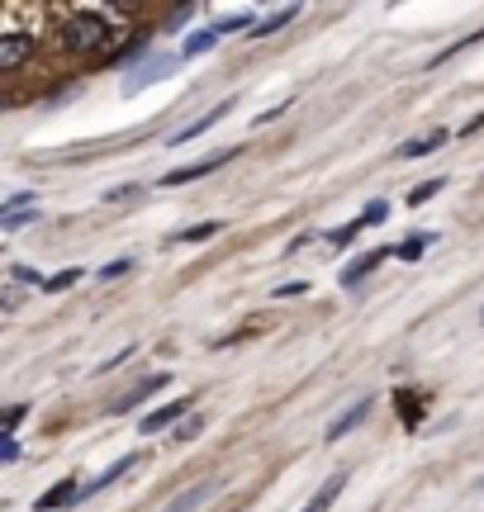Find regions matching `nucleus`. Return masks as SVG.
Instances as JSON below:
<instances>
[{
    "instance_id": "obj_1",
    "label": "nucleus",
    "mask_w": 484,
    "mask_h": 512,
    "mask_svg": "<svg viewBox=\"0 0 484 512\" xmlns=\"http://www.w3.org/2000/svg\"><path fill=\"white\" fill-rule=\"evenodd\" d=\"M105 43H110V24L91 10H81L62 24V48H72V53H100Z\"/></svg>"
},
{
    "instance_id": "obj_2",
    "label": "nucleus",
    "mask_w": 484,
    "mask_h": 512,
    "mask_svg": "<svg viewBox=\"0 0 484 512\" xmlns=\"http://www.w3.org/2000/svg\"><path fill=\"white\" fill-rule=\"evenodd\" d=\"M171 67H176V57L152 53L148 62H138V67H133V76H124V91L138 95L143 86H148V81H162V76H171Z\"/></svg>"
},
{
    "instance_id": "obj_3",
    "label": "nucleus",
    "mask_w": 484,
    "mask_h": 512,
    "mask_svg": "<svg viewBox=\"0 0 484 512\" xmlns=\"http://www.w3.org/2000/svg\"><path fill=\"white\" fill-rule=\"evenodd\" d=\"M34 57V34H0V72H19Z\"/></svg>"
},
{
    "instance_id": "obj_4",
    "label": "nucleus",
    "mask_w": 484,
    "mask_h": 512,
    "mask_svg": "<svg viewBox=\"0 0 484 512\" xmlns=\"http://www.w3.org/2000/svg\"><path fill=\"white\" fill-rule=\"evenodd\" d=\"M233 157V147L228 152H219V157H209V162H195V166H176V171H167L157 185H186V181H200V176H209V171H219V166Z\"/></svg>"
},
{
    "instance_id": "obj_5",
    "label": "nucleus",
    "mask_w": 484,
    "mask_h": 512,
    "mask_svg": "<svg viewBox=\"0 0 484 512\" xmlns=\"http://www.w3.org/2000/svg\"><path fill=\"white\" fill-rule=\"evenodd\" d=\"M186 408H190V399H171V403H162V408H152L148 418H138V432H143V437H152V432H162V427H171V422L181 418Z\"/></svg>"
},
{
    "instance_id": "obj_6",
    "label": "nucleus",
    "mask_w": 484,
    "mask_h": 512,
    "mask_svg": "<svg viewBox=\"0 0 484 512\" xmlns=\"http://www.w3.org/2000/svg\"><path fill=\"white\" fill-rule=\"evenodd\" d=\"M228 110H233V100H224V105H214V110H209L205 119H195V124H186V128H181V133H171V147H186L190 138H200V133H205V128H214V124H219V119H224Z\"/></svg>"
},
{
    "instance_id": "obj_7",
    "label": "nucleus",
    "mask_w": 484,
    "mask_h": 512,
    "mask_svg": "<svg viewBox=\"0 0 484 512\" xmlns=\"http://www.w3.org/2000/svg\"><path fill=\"white\" fill-rule=\"evenodd\" d=\"M167 384H171V375H152V380H143L138 389H129V394H124V399L114 403L110 413H129V408H138V403H148L152 394H157V389H167Z\"/></svg>"
},
{
    "instance_id": "obj_8",
    "label": "nucleus",
    "mask_w": 484,
    "mask_h": 512,
    "mask_svg": "<svg viewBox=\"0 0 484 512\" xmlns=\"http://www.w3.org/2000/svg\"><path fill=\"white\" fill-rule=\"evenodd\" d=\"M81 489H86V484H76V479H62L53 494L38 498V512H57V508H67V503H81Z\"/></svg>"
},
{
    "instance_id": "obj_9",
    "label": "nucleus",
    "mask_w": 484,
    "mask_h": 512,
    "mask_svg": "<svg viewBox=\"0 0 484 512\" xmlns=\"http://www.w3.org/2000/svg\"><path fill=\"white\" fill-rule=\"evenodd\" d=\"M366 418H371V399H361V403L352 408V413H342V418H337L333 427H328V441H342L347 432H356V427H361Z\"/></svg>"
},
{
    "instance_id": "obj_10",
    "label": "nucleus",
    "mask_w": 484,
    "mask_h": 512,
    "mask_svg": "<svg viewBox=\"0 0 484 512\" xmlns=\"http://www.w3.org/2000/svg\"><path fill=\"white\" fill-rule=\"evenodd\" d=\"M209 494H214V484H195V489H186V494H176V498H171V503H167L162 512H195Z\"/></svg>"
},
{
    "instance_id": "obj_11",
    "label": "nucleus",
    "mask_w": 484,
    "mask_h": 512,
    "mask_svg": "<svg viewBox=\"0 0 484 512\" xmlns=\"http://www.w3.org/2000/svg\"><path fill=\"white\" fill-rule=\"evenodd\" d=\"M385 247H380V252H366V256H356L352 266H347V271H342V285H356V280H361V275H371L375 266H380V261H385Z\"/></svg>"
},
{
    "instance_id": "obj_12",
    "label": "nucleus",
    "mask_w": 484,
    "mask_h": 512,
    "mask_svg": "<svg viewBox=\"0 0 484 512\" xmlns=\"http://www.w3.org/2000/svg\"><path fill=\"white\" fill-rule=\"evenodd\" d=\"M342 489H347V475H333V479H328V484H323V489L314 494V503H309L304 512H328V508L337 503V494H342Z\"/></svg>"
},
{
    "instance_id": "obj_13",
    "label": "nucleus",
    "mask_w": 484,
    "mask_h": 512,
    "mask_svg": "<svg viewBox=\"0 0 484 512\" xmlns=\"http://www.w3.org/2000/svg\"><path fill=\"white\" fill-rule=\"evenodd\" d=\"M214 43H219V29H214V24H209V29H200V34H190L186 43H181V57H200V53H209V48H214Z\"/></svg>"
},
{
    "instance_id": "obj_14",
    "label": "nucleus",
    "mask_w": 484,
    "mask_h": 512,
    "mask_svg": "<svg viewBox=\"0 0 484 512\" xmlns=\"http://www.w3.org/2000/svg\"><path fill=\"white\" fill-rule=\"evenodd\" d=\"M442 143H447V133H432V138H413V143L399 147V157H404V162H413V157H428V152H437Z\"/></svg>"
},
{
    "instance_id": "obj_15",
    "label": "nucleus",
    "mask_w": 484,
    "mask_h": 512,
    "mask_svg": "<svg viewBox=\"0 0 484 512\" xmlns=\"http://www.w3.org/2000/svg\"><path fill=\"white\" fill-rule=\"evenodd\" d=\"M224 233V223H195V228H181L171 242H209V238H219Z\"/></svg>"
},
{
    "instance_id": "obj_16",
    "label": "nucleus",
    "mask_w": 484,
    "mask_h": 512,
    "mask_svg": "<svg viewBox=\"0 0 484 512\" xmlns=\"http://www.w3.org/2000/svg\"><path fill=\"white\" fill-rule=\"evenodd\" d=\"M295 15H299L295 5H285V10H276V15H271V19H261V24H257V34H252V38H266V34H276L280 24H290V19H295Z\"/></svg>"
},
{
    "instance_id": "obj_17",
    "label": "nucleus",
    "mask_w": 484,
    "mask_h": 512,
    "mask_svg": "<svg viewBox=\"0 0 484 512\" xmlns=\"http://www.w3.org/2000/svg\"><path fill=\"white\" fill-rule=\"evenodd\" d=\"M428 242H432V238H423V233H413V238H404L399 247H394V256H404V261H418V256L428 252Z\"/></svg>"
},
{
    "instance_id": "obj_18",
    "label": "nucleus",
    "mask_w": 484,
    "mask_h": 512,
    "mask_svg": "<svg viewBox=\"0 0 484 512\" xmlns=\"http://www.w3.org/2000/svg\"><path fill=\"white\" fill-rule=\"evenodd\" d=\"M76 280H81V266H67V271H57L53 280L43 285V290H48V294H57V290H72Z\"/></svg>"
},
{
    "instance_id": "obj_19",
    "label": "nucleus",
    "mask_w": 484,
    "mask_h": 512,
    "mask_svg": "<svg viewBox=\"0 0 484 512\" xmlns=\"http://www.w3.org/2000/svg\"><path fill=\"white\" fill-rule=\"evenodd\" d=\"M29 223H38V214H29V209H19V214H0V228H5V233H19V228H29Z\"/></svg>"
},
{
    "instance_id": "obj_20",
    "label": "nucleus",
    "mask_w": 484,
    "mask_h": 512,
    "mask_svg": "<svg viewBox=\"0 0 484 512\" xmlns=\"http://www.w3.org/2000/svg\"><path fill=\"white\" fill-rule=\"evenodd\" d=\"M385 219H390V204L385 200H371L361 209V223H366V228H371V223H385Z\"/></svg>"
},
{
    "instance_id": "obj_21",
    "label": "nucleus",
    "mask_w": 484,
    "mask_h": 512,
    "mask_svg": "<svg viewBox=\"0 0 484 512\" xmlns=\"http://www.w3.org/2000/svg\"><path fill=\"white\" fill-rule=\"evenodd\" d=\"M361 228H366V223L356 219V223H347V228H337V233H328V242H333V247H352V242H356V233H361Z\"/></svg>"
},
{
    "instance_id": "obj_22",
    "label": "nucleus",
    "mask_w": 484,
    "mask_h": 512,
    "mask_svg": "<svg viewBox=\"0 0 484 512\" xmlns=\"http://www.w3.org/2000/svg\"><path fill=\"white\" fill-rule=\"evenodd\" d=\"M442 185H447V181H423V185H418V190H409V204H413V209H418V204H428L432 195L442 190Z\"/></svg>"
},
{
    "instance_id": "obj_23",
    "label": "nucleus",
    "mask_w": 484,
    "mask_h": 512,
    "mask_svg": "<svg viewBox=\"0 0 484 512\" xmlns=\"http://www.w3.org/2000/svg\"><path fill=\"white\" fill-rule=\"evenodd\" d=\"M247 24H252V15H233V19H224V24H214V29L224 38V34H233V29H247Z\"/></svg>"
},
{
    "instance_id": "obj_24",
    "label": "nucleus",
    "mask_w": 484,
    "mask_h": 512,
    "mask_svg": "<svg viewBox=\"0 0 484 512\" xmlns=\"http://www.w3.org/2000/svg\"><path fill=\"white\" fill-rule=\"evenodd\" d=\"M200 427H205V418H190V422H181V427H176V441H190V437H195V432H200Z\"/></svg>"
},
{
    "instance_id": "obj_25",
    "label": "nucleus",
    "mask_w": 484,
    "mask_h": 512,
    "mask_svg": "<svg viewBox=\"0 0 484 512\" xmlns=\"http://www.w3.org/2000/svg\"><path fill=\"white\" fill-rule=\"evenodd\" d=\"M0 460H5V465H10V460H19V441H15V437L0 441Z\"/></svg>"
},
{
    "instance_id": "obj_26",
    "label": "nucleus",
    "mask_w": 484,
    "mask_h": 512,
    "mask_svg": "<svg viewBox=\"0 0 484 512\" xmlns=\"http://www.w3.org/2000/svg\"><path fill=\"white\" fill-rule=\"evenodd\" d=\"M290 294H309V285H304V280H290V285L276 290V299H290Z\"/></svg>"
},
{
    "instance_id": "obj_27",
    "label": "nucleus",
    "mask_w": 484,
    "mask_h": 512,
    "mask_svg": "<svg viewBox=\"0 0 484 512\" xmlns=\"http://www.w3.org/2000/svg\"><path fill=\"white\" fill-rule=\"evenodd\" d=\"M24 413H29V408H10V413H5V432H15L19 422H24Z\"/></svg>"
},
{
    "instance_id": "obj_28",
    "label": "nucleus",
    "mask_w": 484,
    "mask_h": 512,
    "mask_svg": "<svg viewBox=\"0 0 484 512\" xmlns=\"http://www.w3.org/2000/svg\"><path fill=\"white\" fill-rule=\"evenodd\" d=\"M309 242H314V233L304 228V233H295V238H290V247H285V252H299V247H309Z\"/></svg>"
},
{
    "instance_id": "obj_29",
    "label": "nucleus",
    "mask_w": 484,
    "mask_h": 512,
    "mask_svg": "<svg viewBox=\"0 0 484 512\" xmlns=\"http://www.w3.org/2000/svg\"><path fill=\"white\" fill-rule=\"evenodd\" d=\"M129 266H133V261H114V266H105V271H100V280H114V275H124Z\"/></svg>"
},
{
    "instance_id": "obj_30",
    "label": "nucleus",
    "mask_w": 484,
    "mask_h": 512,
    "mask_svg": "<svg viewBox=\"0 0 484 512\" xmlns=\"http://www.w3.org/2000/svg\"><path fill=\"white\" fill-rule=\"evenodd\" d=\"M15 280H24V285H43V280H38V271H29V266H15Z\"/></svg>"
},
{
    "instance_id": "obj_31",
    "label": "nucleus",
    "mask_w": 484,
    "mask_h": 512,
    "mask_svg": "<svg viewBox=\"0 0 484 512\" xmlns=\"http://www.w3.org/2000/svg\"><path fill=\"white\" fill-rule=\"evenodd\" d=\"M480 323H484V309H480Z\"/></svg>"
}]
</instances>
